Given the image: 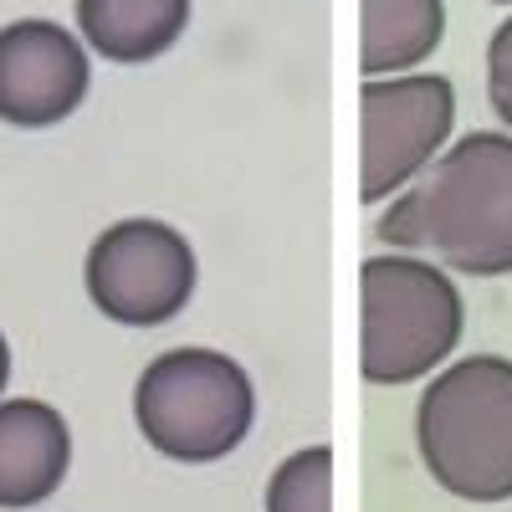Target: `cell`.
Segmentation results:
<instances>
[{
	"label": "cell",
	"mask_w": 512,
	"mask_h": 512,
	"mask_svg": "<svg viewBox=\"0 0 512 512\" xmlns=\"http://www.w3.org/2000/svg\"><path fill=\"white\" fill-rule=\"evenodd\" d=\"M134 420L169 461H226L256 420L251 374L221 349H169L134 384Z\"/></svg>",
	"instance_id": "cell-3"
},
{
	"label": "cell",
	"mask_w": 512,
	"mask_h": 512,
	"mask_svg": "<svg viewBox=\"0 0 512 512\" xmlns=\"http://www.w3.org/2000/svg\"><path fill=\"white\" fill-rule=\"evenodd\" d=\"M415 446L436 487L461 502L512 497V359L451 364L415 410Z\"/></svg>",
	"instance_id": "cell-2"
},
{
	"label": "cell",
	"mask_w": 512,
	"mask_h": 512,
	"mask_svg": "<svg viewBox=\"0 0 512 512\" xmlns=\"http://www.w3.org/2000/svg\"><path fill=\"white\" fill-rule=\"evenodd\" d=\"M487 98H492L497 118L512 128V16L487 41Z\"/></svg>",
	"instance_id": "cell-12"
},
{
	"label": "cell",
	"mask_w": 512,
	"mask_h": 512,
	"mask_svg": "<svg viewBox=\"0 0 512 512\" xmlns=\"http://www.w3.org/2000/svg\"><path fill=\"white\" fill-rule=\"evenodd\" d=\"M6 384H11V344H6V333H0V395H6Z\"/></svg>",
	"instance_id": "cell-13"
},
{
	"label": "cell",
	"mask_w": 512,
	"mask_h": 512,
	"mask_svg": "<svg viewBox=\"0 0 512 512\" xmlns=\"http://www.w3.org/2000/svg\"><path fill=\"white\" fill-rule=\"evenodd\" d=\"M359 123H364L359 195H364V205H379V200L400 195L451 139L456 88L441 72L369 77L359 93Z\"/></svg>",
	"instance_id": "cell-6"
},
{
	"label": "cell",
	"mask_w": 512,
	"mask_h": 512,
	"mask_svg": "<svg viewBox=\"0 0 512 512\" xmlns=\"http://www.w3.org/2000/svg\"><path fill=\"white\" fill-rule=\"evenodd\" d=\"M374 236L400 251H425L466 277L512 272V139L466 134L420 185L400 190L374 221Z\"/></svg>",
	"instance_id": "cell-1"
},
{
	"label": "cell",
	"mask_w": 512,
	"mask_h": 512,
	"mask_svg": "<svg viewBox=\"0 0 512 512\" xmlns=\"http://www.w3.org/2000/svg\"><path fill=\"white\" fill-rule=\"evenodd\" d=\"M446 36L441 0H364V41L359 67L364 77H390L425 62Z\"/></svg>",
	"instance_id": "cell-10"
},
{
	"label": "cell",
	"mask_w": 512,
	"mask_h": 512,
	"mask_svg": "<svg viewBox=\"0 0 512 512\" xmlns=\"http://www.w3.org/2000/svg\"><path fill=\"white\" fill-rule=\"evenodd\" d=\"M359 364L369 384H415L461 344L466 303L456 282L420 256H369L359 272Z\"/></svg>",
	"instance_id": "cell-4"
},
{
	"label": "cell",
	"mask_w": 512,
	"mask_h": 512,
	"mask_svg": "<svg viewBox=\"0 0 512 512\" xmlns=\"http://www.w3.org/2000/svg\"><path fill=\"white\" fill-rule=\"evenodd\" d=\"M82 41L118 67L159 62L190 26V0H77Z\"/></svg>",
	"instance_id": "cell-9"
},
{
	"label": "cell",
	"mask_w": 512,
	"mask_h": 512,
	"mask_svg": "<svg viewBox=\"0 0 512 512\" xmlns=\"http://www.w3.org/2000/svg\"><path fill=\"white\" fill-rule=\"evenodd\" d=\"M88 88L93 62L67 26L41 16L0 26V123L52 128L82 108Z\"/></svg>",
	"instance_id": "cell-7"
},
{
	"label": "cell",
	"mask_w": 512,
	"mask_h": 512,
	"mask_svg": "<svg viewBox=\"0 0 512 512\" xmlns=\"http://www.w3.org/2000/svg\"><path fill=\"white\" fill-rule=\"evenodd\" d=\"M72 466V431L47 400H0V507H41Z\"/></svg>",
	"instance_id": "cell-8"
},
{
	"label": "cell",
	"mask_w": 512,
	"mask_h": 512,
	"mask_svg": "<svg viewBox=\"0 0 512 512\" xmlns=\"http://www.w3.org/2000/svg\"><path fill=\"white\" fill-rule=\"evenodd\" d=\"M492 6H512V0H492Z\"/></svg>",
	"instance_id": "cell-14"
},
{
	"label": "cell",
	"mask_w": 512,
	"mask_h": 512,
	"mask_svg": "<svg viewBox=\"0 0 512 512\" xmlns=\"http://www.w3.org/2000/svg\"><path fill=\"white\" fill-rule=\"evenodd\" d=\"M267 512H333V446L292 451L267 482Z\"/></svg>",
	"instance_id": "cell-11"
},
{
	"label": "cell",
	"mask_w": 512,
	"mask_h": 512,
	"mask_svg": "<svg viewBox=\"0 0 512 512\" xmlns=\"http://www.w3.org/2000/svg\"><path fill=\"white\" fill-rule=\"evenodd\" d=\"M195 246L164 221L134 216L108 226L82 262L93 308L123 328H159L195 297Z\"/></svg>",
	"instance_id": "cell-5"
}]
</instances>
